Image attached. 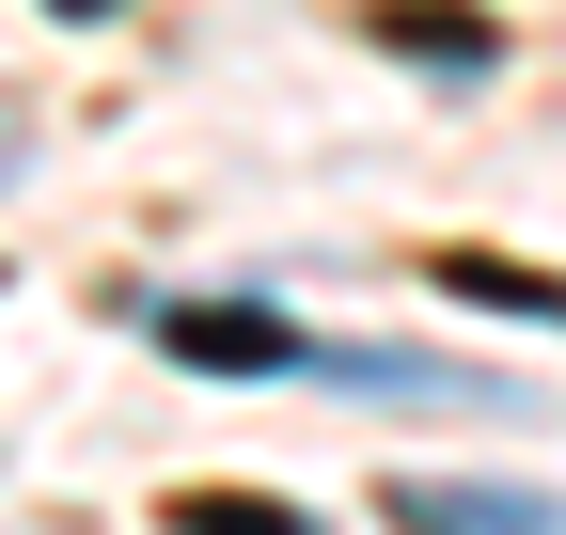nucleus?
Masks as SVG:
<instances>
[{
    "mask_svg": "<svg viewBox=\"0 0 566 535\" xmlns=\"http://www.w3.org/2000/svg\"><path fill=\"white\" fill-rule=\"evenodd\" d=\"M378 520H394V535H566L551 489H441V473H394Z\"/></svg>",
    "mask_w": 566,
    "mask_h": 535,
    "instance_id": "nucleus-2",
    "label": "nucleus"
},
{
    "mask_svg": "<svg viewBox=\"0 0 566 535\" xmlns=\"http://www.w3.org/2000/svg\"><path fill=\"white\" fill-rule=\"evenodd\" d=\"M441 284H457L472 315H551V331H566V284H551V268H504V252H441Z\"/></svg>",
    "mask_w": 566,
    "mask_h": 535,
    "instance_id": "nucleus-4",
    "label": "nucleus"
},
{
    "mask_svg": "<svg viewBox=\"0 0 566 535\" xmlns=\"http://www.w3.org/2000/svg\"><path fill=\"white\" fill-rule=\"evenodd\" d=\"M142 331H158L174 363H205V378H300V347H315V331L268 315V300H158Z\"/></svg>",
    "mask_w": 566,
    "mask_h": 535,
    "instance_id": "nucleus-1",
    "label": "nucleus"
},
{
    "mask_svg": "<svg viewBox=\"0 0 566 535\" xmlns=\"http://www.w3.org/2000/svg\"><path fill=\"white\" fill-rule=\"evenodd\" d=\"M394 63H424V80H488V63H504V32H488V17H457V0H378V17H363Z\"/></svg>",
    "mask_w": 566,
    "mask_h": 535,
    "instance_id": "nucleus-3",
    "label": "nucleus"
},
{
    "mask_svg": "<svg viewBox=\"0 0 566 535\" xmlns=\"http://www.w3.org/2000/svg\"><path fill=\"white\" fill-rule=\"evenodd\" d=\"M174 535H315V520L268 489H174Z\"/></svg>",
    "mask_w": 566,
    "mask_h": 535,
    "instance_id": "nucleus-5",
    "label": "nucleus"
},
{
    "mask_svg": "<svg viewBox=\"0 0 566 535\" xmlns=\"http://www.w3.org/2000/svg\"><path fill=\"white\" fill-rule=\"evenodd\" d=\"M48 17H111V0H48Z\"/></svg>",
    "mask_w": 566,
    "mask_h": 535,
    "instance_id": "nucleus-6",
    "label": "nucleus"
}]
</instances>
